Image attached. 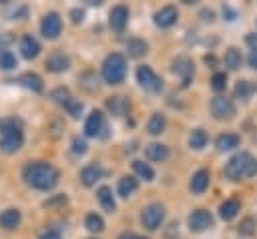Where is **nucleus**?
Returning a JSON list of instances; mask_svg holds the SVG:
<instances>
[{"label":"nucleus","instance_id":"f257e3e1","mask_svg":"<svg viewBox=\"0 0 257 239\" xmlns=\"http://www.w3.org/2000/svg\"><path fill=\"white\" fill-rule=\"evenodd\" d=\"M24 181L32 187V189H40V191H48L52 189L60 175L58 171L50 165V163H42V161H36V163H28L24 167Z\"/></svg>","mask_w":257,"mask_h":239},{"label":"nucleus","instance_id":"f03ea898","mask_svg":"<svg viewBox=\"0 0 257 239\" xmlns=\"http://www.w3.org/2000/svg\"><path fill=\"white\" fill-rule=\"evenodd\" d=\"M225 177L231 179V181H241V179H249L253 175H257V159L247 153V151H241L237 155H233L227 165H225Z\"/></svg>","mask_w":257,"mask_h":239},{"label":"nucleus","instance_id":"7ed1b4c3","mask_svg":"<svg viewBox=\"0 0 257 239\" xmlns=\"http://www.w3.org/2000/svg\"><path fill=\"white\" fill-rule=\"evenodd\" d=\"M24 143L22 121L8 116L0 121V149L4 153H16Z\"/></svg>","mask_w":257,"mask_h":239},{"label":"nucleus","instance_id":"20e7f679","mask_svg":"<svg viewBox=\"0 0 257 239\" xmlns=\"http://www.w3.org/2000/svg\"><path fill=\"white\" fill-rule=\"evenodd\" d=\"M126 76V60L120 52H112L102 62V78L108 84H118Z\"/></svg>","mask_w":257,"mask_h":239},{"label":"nucleus","instance_id":"39448f33","mask_svg":"<svg viewBox=\"0 0 257 239\" xmlns=\"http://www.w3.org/2000/svg\"><path fill=\"white\" fill-rule=\"evenodd\" d=\"M165 219V207L161 203H151L143 209L141 213V221L147 229H157Z\"/></svg>","mask_w":257,"mask_h":239},{"label":"nucleus","instance_id":"423d86ee","mask_svg":"<svg viewBox=\"0 0 257 239\" xmlns=\"http://www.w3.org/2000/svg\"><path fill=\"white\" fill-rule=\"evenodd\" d=\"M211 112L219 121H229L235 116V102L227 96H215L211 100Z\"/></svg>","mask_w":257,"mask_h":239},{"label":"nucleus","instance_id":"0eeeda50","mask_svg":"<svg viewBox=\"0 0 257 239\" xmlns=\"http://www.w3.org/2000/svg\"><path fill=\"white\" fill-rule=\"evenodd\" d=\"M137 80L145 90H151V92H157L163 88V80L155 74V70L151 66H139L137 68Z\"/></svg>","mask_w":257,"mask_h":239},{"label":"nucleus","instance_id":"6e6552de","mask_svg":"<svg viewBox=\"0 0 257 239\" xmlns=\"http://www.w3.org/2000/svg\"><path fill=\"white\" fill-rule=\"evenodd\" d=\"M173 70H175V72L181 76L183 84L187 86V84L191 82V78H193V72H195V64H193V60H191L189 56L181 54V56H177V58L173 60Z\"/></svg>","mask_w":257,"mask_h":239},{"label":"nucleus","instance_id":"1a4fd4ad","mask_svg":"<svg viewBox=\"0 0 257 239\" xmlns=\"http://www.w3.org/2000/svg\"><path fill=\"white\" fill-rule=\"evenodd\" d=\"M40 30L46 38H56L60 32H62V18L56 14V12H48L44 18H42V24H40Z\"/></svg>","mask_w":257,"mask_h":239},{"label":"nucleus","instance_id":"9d476101","mask_svg":"<svg viewBox=\"0 0 257 239\" xmlns=\"http://www.w3.org/2000/svg\"><path fill=\"white\" fill-rule=\"evenodd\" d=\"M211 225H213V215H211L209 211H205V209H197V211H193V213L189 215V227H191V231H195V233L205 231V229H209Z\"/></svg>","mask_w":257,"mask_h":239},{"label":"nucleus","instance_id":"9b49d317","mask_svg":"<svg viewBox=\"0 0 257 239\" xmlns=\"http://www.w3.org/2000/svg\"><path fill=\"white\" fill-rule=\"evenodd\" d=\"M104 131V114L100 110H92L84 123V135L86 137H98Z\"/></svg>","mask_w":257,"mask_h":239},{"label":"nucleus","instance_id":"f8f14e48","mask_svg":"<svg viewBox=\"0 0 257 239\" xmlns=\"http://www.w3.org/2000/svg\"><path fill=\"white\" fill-rule=\"evenodd\" d=\"M106 110H108L112 116H124V114L131 110V102H128V98L116 94V96L106 98Z\"/></svg>","mask_w":257,"mask_h":239},{"label":"nucleus","instance_id":"ddd939ff","mask_svg":"<svg viewBox=\"0 0 257 239\" xmlns=\"http://www.w3.org/2000/svg\"><path fill=\"white\" fill-rule=\"evenodd\" d=\"M108 22H110V28H112V30H116V32L124 30V26H126V22H128V8L122 6V4H120V6H114V8L110 10Z\"/></svg>","mask_w":257,"mask_h":239},{"label":"nucleus","instance_id":"4468645a","mask_svg":"<svg viewBox=\"0 0 257 239\" xmlns=\"http://www.w3.org/2000/svg\"><path fill=\"white\" fill-rule=\"evenodd\" d=\"M70 66V60L64 52H52L48 58H46V68L52 70V72H64L66 68Z\"/></svg>","mask_w":257,"mask_h":239},{"label":"nucleus","instance_id":"2eb2a0df","mask_svg":"<svg viewBox=\"0 0 257 239\" xmlns=\"http://www.w3.org/2000/svg\"><path fill=\"white\" fill-rule=\"evenodd\" d=\"M177 22V10L173 6H165L159 12H155V24L161 28H169Z\"/></svg>","mask_w":257,"mask_h":239},{"label":"nucleus","instance_id":"dca6fc26","mask_svg":"<svg viewBox=\"0 0 257 239\" xmlns=\"http://www.w3.org/2000/svg\"><path fill=\"white\" fill-rule=\"evenodd\" d=\"M20 52H22L24 58H36L38 52H40L38 40H36L34 36H30V34L22 36V40H20Z\"/></svg>","mask_w":257,"mask_h":239},{"label":"nucleus","instance_id":"f3484780","mask_svg":"<svg viewBox=\"0 0 257 239\" xmlns=\"http://www.w3.org/2000/svg\"><path fill=\"white\" fill-rule=\"evenodd\" d=\"M209 171H205V169H201V171H197L195 175H193V179H191V191L195 193V195H201V193H205L207 191V187H209Z\"/></svg>","mask_w":257,"mask_h":239},{"label":"nucleus","instance_id":"a211bd4d","mask_svg":"<svg viewBox=\"0 0 257 239\" xmlns=\"http://www.w3.org/2000/svg\"><path fill=\"white\" fill-rule=\"evenodd\" d=\"M100 177H102V169H100L98 165H86V167L80 171V181H82L86 187L94 185Z\"/></svg>","mask_w":257,"mask_h":239},{"label":"nucleus","instance_id":"6ab92c4d","mask_svg":"<svg viewBox=\"0 0 257 239\" xmlns=\"http://www.w3.org/2000/svg\"><path fill=\"white\" fill-rule=\"evenodd\" d=\"M96 197H98V201H100V205H102L104 211L112 213V211L116 209V203H114V199H112V191H110V187H106V185L98 187Z\"/></svg>","mask_w":257,"mask_h":239},{"label":"nucleus","instance_id":"aec40b11","mask_svg":"<svg viewBox=\"0 0 257 239\" xmlns=\"http://www.w3.org/2000/svg\"><path fill=\"white\" fill-rule=\"evenodd\" d=\"M239 143H241V139L237 135H233V133H223L215 141V145H217L219 151H231V149L239 147Z\"/></svg>","mask_w":257,"mask_h":239},{"label":"nucleus","instance_id":"412c9836","mask_svg":"<svg viewBox=\"0 0 257 239\" xmlns=\"http://www.w3.org/2000/svg\"><path fill=\"white\" fill-rule=\"evenodd\" d=\"M22 86H26V88H30V90H34V92H40L42 88H44V84H42V78L38 76V74H34V72H24L22 76H20V80H18Z\"/></svg>","mask_w":257,"mask_h":239},{"label":"nucleus","instance_id":"4be33fe9","mask_svg":"<svg viewBox=\"0 0 257 239\" xmlns=\"http://www.w3.org/2000/svg\"><path fill=\"white\" fill-rule=\"evenodd\" d=\"M169 157V147L161 143H151L147 147V159L151 161H165Z\"/></svg>","mask_w":257,"mask_h":239},{"label":"nucleus","instance_id":"5701e85b","mask_svg":"<svg viewBox=\"0 0 257 239\" xmlns=\"http://www.w3.org/2000/svg\"><path fill=\"white\" fill-rule=\"evenodd\" d=\"M18 223H20V211L18 209H6V211H2L0 225L4 229H14V227H18Z\"/></svg>","mask_w":257,"mask_h":239},{"label":"nucleus","instance_id":"b1692460","mask_svg":"<svg viewBox=\"0 0 257 239\" xmlns=\"http://www.w3.org/2000/svg\"><path fill=\"white\" fill-rule=\"evenodd\" d=\"M237 213H239V201H237V199H227V201L221 203V207H219V215H221L225 221H231Z\"/></svg>","mask_w":257,"mask_h":239},{"label":"nucleus","instance_id":"393cba45","mask_svg":"<svg viewBox=\"0 0 257 239\" xmlns=\"http://www.w3.org/2000/svg\"><path fill=\"white\" fill-rule=\"evenodd\" d=\"M126 50H128V56L139 58V56L147 54L149 46H147V42H145V40H141V38H131V40L126 42Z\"/></svg>","mask_w":257,"mask_h":239},{"label":"nucleus","instance_id":"a878e982","mask_svg":"<svg viewBox=\"0 0 257 239\" xmlns=\"http://www.w3.org/2000/svg\"><path fill=\"white\" fill-rule=\"evenodd\" d=\"M137 187H139V181L135 177H122L118 181V195L126 199L128 195H133L137 191Z\"/></svg>","mask_w":257,"mask_h":239},{"label":"nucleus","instance_id":"bb28decb","mask_svg":"<svg viewBox=\"0 0 257 239\" xmlns=\"http://www.w3.org/2000/svg\"><path fill=\"white\" fill-rule=\"evenodd\" d=\"M165 127H167V118H165V114L155 112V114L149 118V133H151V135H161V133L165 131Z\"/></svg>","mask_w":257,"mask_h":239},{"label":"nucleus","instance_id":"cd10ccee","mask_svg":"<svg viewBox=\"0 0 257 239\" xmlns=\"http://www.w3.org/2000/svg\"><path fill=\"white\" fill-rule=\"evenodd\" d=\"M225 66L229 68V70H237L239 66H241V52L237 50V48H229L227 52H225Z\"/></svg>","mask_w":257,"mask_h":239},{"label":"nucleus","instance_id":"c85d7f7f","mask_svg":"<svg viewBox=\"0 0 257 239\" xmlns=\"http://www.w3.org/2000/svg\"><path fill=\"white\" fill-rule=\"evenodd\" d=\"M207 141H209V137H207V133L203 131V129H195L193 133H191V137H189V145L193 147V149H203L205 145H207Z\"/></svg>","mask_w":257,"mask_h":239},{"label":"nucleus","instance_id":"c756f323","mask_svg":"<svg viewBox=\"0 0 257 239\" xmlns=\"http://www.w3.org/2000/svg\"><path fill=\"white\" fill-rule=\"evenodd\" d=\"M133 169H135L137 175L143 177L145 181H153V177H155V171H153L151 165L145 163V161H135V163H133Z\"/></svg>","mask_w":257,"mask_h":239},{"label":"nucleus","instance_id":"7c9ffc66","mask_svg":"<svg viewBox=\"0 0 257 239\" xmlns=\"http://www.w3.org/2000/svg\"><path fill=\"white\" fill-rule=\"evenodd\" d=\"M84 225H86L88 231H94V233H98V231L104 229V221H102V217L96 215V213H88L86 219H84Z\"/></svg>","mask_w":257,"mask_h":239},{"label":"nucleus","instance_id":"2f4dec72","mask_svg":"<svg viewBox=\"0 0 257 239\" xmlns=\"http://www.w3.org/2000/svg\"><path fill=\"white\" fill-rule=\"evenodd\" d=\"M255 90H257V86L253 82H249V80H239L237 86H235V94L241 96V98H249Z\"/></svg>","mask_w":257,"mask_h":239},{"label":"nucleus","instance_id":"473e14b6","mask_svg":"<svg viewBox=\"0 0 257 239\" xmlns=\"http://www.w3.org/2000/svg\"><path fill=\"white\" fill-rule=\"evenodd\" d=\"M255 229H257V221L253 217H245L241 221V225H239V233L241 235H247V237H251L255 233Z\"/></svg>","mask_w":257,"mask_h":239},{"label":"nucleus","instance_id":"72a5a7b5","mask_svg":"<svg viewBox=\"0 0 257 239\" xmlns=\"http://www.w3.org/2000/svg\"><path fill=\"white\" fill-rule=\"evenodd\" d=\"M14 66H16V58H14V54H12L10 50L0 52V68H4V70H12Z\"/></svg>","mask_w":257,"mask_h":239},{"label":"nucleus","instance_id":"f704fd0d","mask_svg":"<svg viewBox=\"0 0 257 239\" xmlns=\"http://www.w3.org/2000/svg\"><path fill=\"white\" fill-rule=\"evenodd\" d=\"M211 86H213L217 92L223 90V88L227 86V74H225V72H215L213 78H211Z\"/></svg>","mask_w":257,"mask_h":239},{"label":"nucleus","instance_id":"c9c22d12","mask_svg":"<svg viewBox=\"0 0 257 239\" xmlns=\"http://www.w3.org/2000/svg\"><path fill=\"white\" fill-rule=\"evenodd\" d=\"M64 108L68 110V114H72L74 118H78L80 112H82V102L80 100H74V98H68V102L64 104Z\"/></svg>","mask_w":257,"mask_h":239},{"label":"nucleus","instance_id":"e433bc0d","mask_svg":"<svg viewBox=\"0 0 257 239\" xmlns=\"http://www.w3.org/2000/svg\"><path fill=\"white\" fill-rule=\"evenodd\" d=\"M50 96H52L56 102H60V104H66V102H68V98H70L68 90H66V88H62V86H60V88H56V90H52V94H50Z\"/></svg>","mask_w":257,"mask_h":239},{"label":"nucleus","instance_id":"4c0bfd02","mask_svg":"<svg viewBox=\"0 0 257 239\" xmlns=\"http://www.w3.org/2000/svg\"><path fill=\"white\" fill-rule=\"evenodd\" d=\"M66 195H54L52 199H48V201H44V207H56V205H66Z\"/></svg>","mask_w":257,"mask_h":239},{"label":"nucleus","instance_id":"58836bf2","mask_svg":"<svg viewBox=\"0 0 257 239\" xmlns=\"http://www.w3.org/2000/svg\"><path fill=\"white\" fill-rule=\"evenodd\" d=\"M72 151H74L76 155L86 153V143H84L80 137H74V139H72Z\"/></svg>","mask_w":257,"mask_h":239},{"label":"nucleus","instance_id":"ea45409f","mask_svg":"<svg viewBox=\"0 0 257 239\" xmlns=\"http://www.w3.org/2000/svg\"><path fill=\"white\" fill-rule=\"evenodd\" d=\"M40 239H62V235H60L56 229H46V231L40 235Z\"/></svg>","mask_w":257,"mask_h":239},{"label":"nucleus","instance_id":"a19ab883","mask_svg":"<svg viewBox=\"0 0 257 239\" xmlns=\"http://www.w3.org/2000/svg\"><path fill=\"white\" fill-rule=\"evenodd\" d=\"M70 16H72V22H82V16H84V12L82 10H78V8H74L72 12H70Z\"/></svg>","mask_w":257,"mask_h":239},{"label":"nucleus","instance_id":"79ce46f5","mask_svg":"<svg viewBox=\"0 0 257 239\" xmlns=\"http://www.w3.org/2000/svg\"><path fill=\"white\" fill-rule=\"evenodd\" d=\"M10 42H12V36H10V34H2V36H0V48H2V50H4Z\"/></svg>","mask_w":257,"mask_h":239},{"label":"nucleus","instance_id":"37998d69","mask_svg":"<svg viewBox=\"0 0 257 239\" xmlns=\"http://www.w3.org/2000/svg\"><path fill=\"white\" fill-rule=\"evenodd\" d=\"M249 64L253 66V68H257V46L251 50V54H249Z\"/></svg>","mask_w":257,"mask_h":239},{"label":"nucleus","instance_id":"c03bdc74","mask_svg":"<svg viewBox=\"0 0 257 239\" xmlns=\"http://www.w3.org/2000/svg\"><path fill=\"white\" fill-rule=\"evenodd\" d=\"M118 239H143V237H139V235H135V233H122Z\"/></svg>","mask_w":257,"mask_h":239},{"label":"nucleus","instance_id":"a18cd8bd","mask_svg":"<svg viewBox=\"0 0 257 239\" xmlns=\"http://www.w3.org/2000/svg\"><path fill=\"white\" fill-rule=\"evenodd\" d=\"M205 62H207V64H215L217 60H215V56H209V54H207V56H205Z\"/></svg>","mask_w":257,"mask_h":239},{"label":"nucleus","instance_id":"49530a36","mask_svg":"<svg viewBox=\"0 0 257 239\" xmlns=\"http://www.w3.org/2000/svg\"><path fill=\"white\" fill-rule=\"evenodd\" d=\"M247 42H249V44H255V42H257V38H255V34H251V36H247Z\"/></svg>","mask_w":257,"mask_h":239},{"label":"nucleus","instance_id":"de8ad7c7","mask_svg":"<svg viewBox=\"0 0 257 239\" xmlns=\"http://www.w3.org/2000/svg\"><path fill=\"white\" fill-rule=\"evenodd\" d=\"M90 239H94V237H90Z\"/></svg>","mask_w":257,"mask_h":239}]
</instances>
